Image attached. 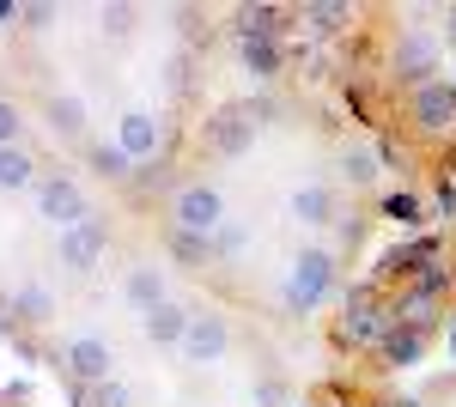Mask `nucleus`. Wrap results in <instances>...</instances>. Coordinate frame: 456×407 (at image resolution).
<instances>
[{
  "label": "nucleus",
  "instance_id": "f257e3e1",
  "mask_svg": "<svg viewBox=\"0 0 456 407\" xmlns=\"http://www.w3.org/2000/svg\"><path fill=\"white\" fill-rule=\"evenodd\" d=\"M335 249H322V243H305L298 256H292V268L281 280V305L292 316H316V310L329 305V292H335Z\"/></svg>",
  "mask_w": 456,
  "mask_h": 407
},
{
  "label": "nucleus",
  "instance_id": "f03ea898",
  "mask_svg": "<svg viewBox=\"0 0 456 407\" xmlns=\"http://www.w3.org/2000/svg\"><path fill=\"white\" fill-rule=\"evenodd\" d=\"M438 68H444V37L426 31V25H402L395 43H389V79L420 92V85L438 79Z\"/></svg>",
  "mask_w": 456,
  "mask_h": 407
},
{
  "label": "nucleus",
  "instance_id": "7ed1b4c3",
  "mask_svg": "<svg viewBox=\"0 0 456 407\" xmlns=\"http://www.w3.org/2000/svg\"><path fill=\"white\" fill-rule=\"evenodd\" d=\"M171 232H189V238H213L225 225V195L213 183H176L171 189V207H165Z\"/></svg>",
  "mask_w": 456,
  "mask_h": 407
},
{
  "label": "nucleus",
  "instance_id": "20e7f679",
  "mask_svg": "<svg viewBox=\"0 0 456 407\" xmlns=\"http://www.w3.org/2000/svg\"><path fill=\"white\" fill-rule=\"evenodd\" d=\"M256 140H262V122L249 116V103H219L201 122V146H208L213 159H244Z\"/></svg>",
  "mask_w": 456,
  "mask_h": 407
},
{
  "label": "nucleus",
  "instance_id": "39448f33",
  "mask_svg": "<svg viewBox=\"0 0 456 407\" xmlns=\"http://www.w3.org/2000/svg\"><path fill=\"white\" fill-rule=\"evenodd\" d=\"M37 219L43 225H55V238L73 232L79 219H92V207H86V189L73 183L68 170H49V176H37Z\"/></svg>",
  "mask_w": 456,
  "mask_h": 407
},
{
  "label": "nucleus",
  "instance_id": "423d86ee",
  "mask_svg": "<svg viewBox=\"0 0 456 407\" xmlns=\"http://www.w3.org/2000/svg\"><path fill=\"white\" fill-rule=\"evenodd\" d=\"M384 329H389V305L378 298V280H371V286H353L347 310H341V322H335L341 346H378Z\"/></svg>",
  "mask_w": 456,
  "mask_h": 407
},
{
  "label": "nucleus",
  "instance_id": "0eeeda50",
  "mask_svg": "<svg viewBox=\"0 0 456 407\" xmlns=\"http://www.w3.org/2000/svg\"><path fill=\"white\" fill-rule=\"evenodd\" d=\"M55 365L79 383V389H92V383H110L116 377V346L104 335H68L55 346Z\"/></svg>",
  "mask_w": 456,
  "mask_h": 407
},
{
  "label": "nucleus",
  "instance_id": "6e6552de",
  "mask_svg": "<svg viewBox=\"0 0 456 407\" xmlns=\"http://www.w3.org/2000/svg\"><path fill=\"white\" fill-rule=\"evenodd\" d=\"M408 122H414V134L426 140H444L456 134V79H432V85H420V92H408Z\"/></svg>",
  "mask_w": 456,
  "mask_h": 407
},
{
  "label": "nucleus",
  "instance_id": "1a4fd4ad",
  "mask_svg": "<svg viewBox=\"0 0 456 407\" xmlns=\"http://www.w3.org/2000/svg\"><path fill=\"white\" fill-rule=\"evenodd\" d=\"M195 371H213L225 353H232V322L219 316V310H189V335H183V346H176Z\"/></svg>",
  "mask_w": 456,
  "mask_h": 407
},
{
  "label": "nucleus",
  "instance_id": "9d476101",
  "mask_svg": "<svg viewBox=\"0 0 456 407\" xmlns=\"http://www.w3.org/2000/svg\"><path fill=\"white\" fill-rule=\"evenodd\" d=\"M104 249H110V219H98V213L79 219L73 232L55 238V256H61V268H68V273H98Z\"/></svg>",
  "mask_w": 456,
  "mask_h": 407
},
{
  "label": "nucleus",
  "instance_id": "9b49d317",
  "mask_svg": "<svg viewBox=\"0 0 456 407\" xmlns=\"http://www.w3.org/2000/svg\"><path fill=\"white\" fill-rule=\"evenodd\" d=\"M286 213H292V225H305V232H329V225L341 219V195H335L329 183H298L292 201H286Z\"/></svg>",
  "mask_w": 456,
  "mask_h": 407
},
{
  "label": "nucleus",
  "instance_id": "f8f14e48",
  "mask_svg": "<svg viewBox=\"0 0 456 407\" xmlns=\"http://www.w3.org/2000/svg\"><path fill=\"white\" fill-rule=\"evenodd\" d=\"M116 146H122L134 165H152V159H159V146H165L159 116H152V110H128V116L116 122Z\"/></svg>",
  "mask_w": 456,
  "mask_h": 407
},
{
  "label": "nucleus",
  "instance_id": "ddd939ff",
  "mask_svg": "<svg viewBox=\"0 0 456 407\" xmlns=\"http://www.w3.org/2000/svg\"><path fill=\"white\" fill-rule=\"evenodd\" d=\"M238 55H244V73H256L262 85L286 73V49L274 31H238Z\"/></svg>",
  "mask_w": 456,
  "mask_h": 407
},
{
  "label": "nucleus",
  "instance_id": "4468645a",
  "mask_svg": "<svg viewBox=\"0 0 456 407\" xmlns=\"http://www.w3.org/2000/svg\"><path fill=\"white\" fill-rule=\"evenodd\" d=\"M165 298H171V292H165V268H159V262H134V268L122 273V305L134 310V316L159 310Z\"/></svg>",
  "mask_w": 456,
  "mask_h": 407
},
{
  "label": "nucleus",
  "instance_id": "2eb2a0df",
  "mask_svg": "<svg viewBox=\"0 0 456 407\" xmlns=\"http://www.w3.org/2000/svg\"><path fill=\"white\" fill-rule=\"evenodd\" d=\"M389 322H408V329H426V335H432V322H438V292L420 286V280H408V286L389 298Z\"/></svg>",
  "mask_w": 456,
  "mask_h": 407
},
{
  "label": "nucleus",
  "instance_id": "dca6fc26",
  "mask_svg": "<svg viewBox=\"0 0 456 407\" xmlns=\"http://www.w3.org/2000/svg\"><path fill=\"white\" fill-rule=\"evenodd\" d=\"M378 359L389 371H414L426 359V329H408V322H389L384 340H378Z\"/></svg>",
  "mask_w": 456,
  "mask_h": 407
},
{
  "label": "nucleus",
  "instance_id": "f3484780",
  "mask_svg": "<svg viewBox=\"0 0 456 407\" xmlns=\"http://www.w3.org/2000/svg\"><path fill=\"white\" fill-rule=\"evenodd\" d=\"M6 316H12V329H43V322L55 316V292H49L43 280H25V286L12 292V305H6Z\"/></svg>",
  "mask_w": 456,
  "mask_h": 407
},
{
  "label": "nucleus",
  "instance_id": "a211bd4d",
  "mask_svg": "<svg viewBox=\"0 0 456 407\" xmlns=\"http://www.w3.org/2000/svg\"><path fill=\"white\" fill-rule=\"evenodd\" d=\"M141 335L152 340V346H183V335H189V310L176 305V298H165L159 310L141 316Z\"/></svg>",
  "mask_w": 456,
  "mask_h": 407
},
{
  "label": "nucleus",
  "instance_id": "6ab92c4d",
  "mask_svg": "<svg viewBox=\"0 0 456 407\" xmlns=\"http://www.w3.org/2000/svg\"><path fill=\"white\" fill-rule=\"evenodd\" d=\"M43 122L61 140H86V122H92V116H86V98H73V92L61 98V92H55V98L43 103Z\"/></svg>",
  "mask_w": 456,
  "mask_h": 407
},
{
  "label": "nucleus",
  "instance_id": "aec40b11",
  "mask_svg": "<svg viewBox=\"0 0 456 407\" xmlns=\"http://www.w3.org/2000/svg\"><path fill=\"white\" fill-rule=\"evenodd\" d=\"M37 183V159L25 146H0V195H19Z\"/></svg>",
  "mask_w": 456,
  "mask_h": 407
},
{
  "label": "nucleus",
  "instance_id": "412c9836",
  "mask_svg": "<svg viewBox=\"0 0 456 407\" xmlns=\"http://www.w3.org/2000/svg\"><path fill=\"white\" fill-rule=\"evenodd\" d=\"M86 159H92V170H98L104 183H128V176H134V159H128V152H122L116 140H98V146H92Z\"/></svg>",
  "mask_w": 456,
  "mask_h": 407
},
{
  "label": "nucleus",
  "instance_id": "4be33fe9",
  "mask_svg": "<svg viewBox=\"0 0 456 407\" xmlns=\"http://www.w3.org/2000/svg\"><path fill=\"white\" fill-rule=\"evenodd\" d=\"M341 183H347V189H371V183H378V152L347 146V152H341Z\"/></svg>",
  "mask_w": 456,
  "mask_h": 407
},
{
  "label": "nucleus",
  "instance_id": "5701e85b",
  "mask_svg": "<svg viewBox=\"0 0 456 407\" xmlns=\"http://www.w3.org/2000/svg\"><path fill=\"white\" fill-rule=\"evenodd\" d=\"M249 249V225H238V219H225L219 232H213V262H238Z\"/></svg>",
  "mask_w": 456,
  "mask_h": 407
},
{
  "label": "nucleus",
  "instance_id": "b1692460",
  "mask_svg": "<svg viewBox=\"0 0 456 407\" xmlns=\"http://www.w3.org/2000/svg\"><path fill=\"white\" fill-rule=\"evenodd\" d=\"M384 213L395 219V225H408V232H420V225H426V207H420V195H408V189L384 195Z\"/></svg>",
  "mask_w": 456,
  "mask_h": 407
},
{
  "label": "nucleus",
  "instance_id": "393cba45",
  "mask_svg": "<svg viewBox=\"0 0 456 407\" xmlns=\"http://www.w3.org/2000/svg\"><path fill=\"white\" fill-rule=\"evenodd\" d=\"M171 256L176 262H213V238H189V232H171Z\"/></svg>",
  "mask_w": 456,
  "mask_h": 407
},
{
  "label": "nucleus",
  "instance_id": "a878e982",
  "mask_svg": "<svg viewBox=\"0 0 456 407\" xmlns=\"http://www.w3.org/2000/svg\"><path fill=\"white\" fill-rule=\"evenodd\" d=\"M86 407H134V395H128V383L110 377V383H92L86 389Z\"/></svg>",
  "mask_w": 456,
  "mask_h": 407
},
{
  "label": "nucleus",
  "instance_id": "bb28decb",
  "mask_svg": "<svg viewBox=\"0 0 456 407\" xmlns=\"http://www.w3.org/2000/svg\"><path fill=\"white\" fill-rule=\"evenodd\" d=\"M134 6H98V25H104V37H134Z\"/></svg>",
  "mask_w": 456,
  "mask_h": 407
},
{
  "label": "nucleus",
  "instance_id": "cd10ccee",
  "mask_svg": "<svg viewBox=\"0 0 456 407\" xmlns=\"http://www.w3.org/2000/svg\"><path fill=\"white\" fill-rule=\"evenodd\" d=\"M134 189H141V195H165V189H176V183H171V170L152 159V165H134Z\"/></svg>",
  "mask_w": 456,
  "mask_h": 407
},
{
  "label": "nucleus",
  "instance_id": "c85d7f7f",
  "mask_svg": "<svg viewBox=\"0 0 456 407\" xmlns=\"http://www.w3.org/2000/svg\"><path fill=\"white\" fill-rule=\"evenodd\" d=\"M305 19H311L316 37H335V31H341V19H347V6H305Z\"/></svg>",
  "mask_w": 456,
  "mask_h": 407
},
{
  "label": "nucleus",
  "instance_id": "c756f323",
  "mask_svg": "<svg viewBox=\"0 0 456 407\" xmlns=\"http://www.w3.org/2000/svg\"><path fill=\"white\" fill-rule=\"evenodd\" d=\"M256 407H292V389L281 377H256Z\"/></svg>",
  "mask_w": 456,
  "mask_h": 407
},
{
  "label": "nucleus",
  "instance_id": "7c9ffc66",
  "mask_svg": "<svg viewBox=\"0 0 456 407\" xmlns=\"http://www.w3.org/2000/svg\"><path fill=\"white\" fill-rule=\"evenodd\" d=\"M19 134H25V116H19V103L0 98V146H19Z\"/></svg>",
  "mask_w": 456,
  "mask_h": 407
},
{
  "label": "nucleus",
  "instance_id": "2f4dec72",
  "mask_svg": "<svg viewBox=\"0 0 456 407\" xmlns=\"http://www.w3.org/2000/svg\"><path fill=\"white\" fill-rule=\"evenodd\" d=\"M335 225H341V249H359V243H365V232H371V219H359V213H341Z\"/></svg>",
  "mask_w": 456,
  "mask_h": 407
},
{
  "label": "nucleus",
  "instance_id": "473e14b6",
  "mask_svg": "<svg viewBox=\"0 0 456 407\" xmlns=\"http://www.w3.org/2000/svg\"><path fill=\"white\" fill-rule=\"evenodd\" d=\"M19 19H25V31H49L55 25V6H19Z\"/></svg>",
  "mask_w": 456,
  "mask_h": 407
},
{
  "label": "nucleus",
  "instance_id": "72a5a7b5",
  "mask_svg": "<svg viewBox=\"0 0 456 407\" xmlns=\"http://www.w3.org/2000/svg\"><path fill=\"white\" fill-rule=\"evenodd\" d=\"M444 43H456V6H444Z\"/></svg>",
  "mask_w": 456,
  "mask_h": 407
},
{
  "label": "nucleus",
  "instance_id": "f704fd0d",
  "mask_svg": "<svg viewBox=\"0 0 456 407\" xmlns=\"http://www.w3.org/2000/svg\"><path fill=\"white\" fill-rule=\"evenodd\" d=\"M12 335H19V329H12V316H0V346H6Z\"/></svg>",
  "mask_w": 456,
  "mask_h": 407
},
{
  "label": "nucleus",
  "instance_id": "c9c22d12",
  "mask_svg": "<svg viewBox=\"0 0 456 407\" xmlns=\"http://www.w3.org/2000/svg\"><path fill=\"white\" fill-rule=\"evenodd\" d=\"M316 407H347V402H341V395H322V402H316Z\"/></svg>",
  "mask_w": 456,
  "mask_h": 407
},
{
  "label": "nucleus",
  "instance_id": "e433bc0d",
  "mask_svg": "<svg viewBox=\"0 0 456 407\" xmlns=\"http://www.w3.org/2000/svg\"><path fill=\"white\" fill-rule=\"evenodd\" d=\"M444 340H451V353H456V316H451V329H444Z\"/></svg>",
  "mask_w": 456,
  "mask_h": 407
},
{
  "label": "nucleus",
  "instance_id": "4c0bfd02",
  "mask_svg": "<svg viewBox=\"0 0 456 407\" xmlns=\"http://www.w3.org/2000/svg\"><path fill=\"white\" fill-rule=\"evenodd\" d=\"M384 407H420V402H384Z\"/></svg>",
  "mask_w": 456,
  "mask_h": 407
},
{
  "label": "nucleus",
  "instance_id": "58836bf2",
  "mask_svg": "<svg viewBox=\"0 0 456 407\" xmlns=\"http://www.w3.org/2000/svg\"><path fill=\"white\" fill-rule=\"evenodd\" d=\"M292 407H316V402H292Z\"/></svg>",
  "mask_w": 456,
  "mask_h": 407
}]
</instances>
